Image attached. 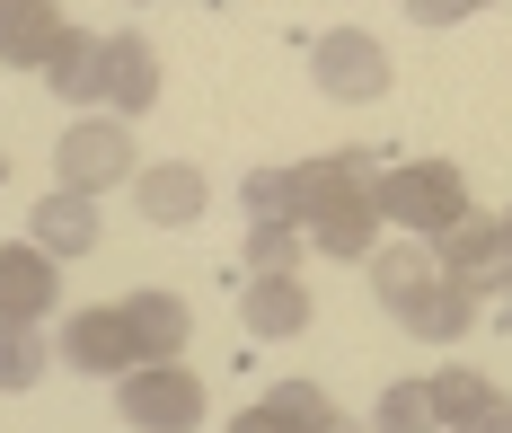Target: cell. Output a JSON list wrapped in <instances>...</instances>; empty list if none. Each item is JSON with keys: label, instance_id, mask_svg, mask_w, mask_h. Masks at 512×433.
<instances>
[{"label": "cell", "instance_id": "6da1fadb", "mask_svg": "<svg viewBox=\"0 0 512 433\" xmlns=\"http://www.w3.org/2000/svg\"><path fill=\"white\" fill-rule=\"evenodd\" d=\"M371 204H380V221H398L407 239H442L468 213V177L451 160H398V168L371 177Z\"/></svg>", "mask_w": 512, "mask_h": 433}, {"label": "cell", "instance_id": "7a4b0ae2", "mask_svg": "<svg viewBox=\"0 0 512 433\" xmlns=\"http://www.w3.org/2000/svg\"><path fill=\"white\" fill-rule=\"evenodd\" d=\"M115 407H124L133 433H186V425H204V380L186 363H133L115 380Z\"/></svg>", "mask_w": 512, "mask_h": 433}, {"label": "cell", "instance_id": "3957f363", "mask_svg": "<svg viewBox=\"0 0 512 433\" xmlns=\"http://www.w3.org/2000/svg\"><path fill=\"white\" fill-rule=\"evenodd\" d=\"M309 80H318L336 107H371V98H389V45H380L371 27H327V36L309 45Z\"/></svg>", "mask_w": 512, "mask_h": 433}, {"label": "cell", "instance_id": "277c9868", "mask_svg": "<svg viewBox=\"0 0 512 433\" xmlns=\"http://www.w3.org/2000/svg\"><path fill=\"white\" fill-rule=\"evenodd\" d=\"M53 168H62V186H80V195L133 177V124H124V115H80V124L53 142Z\"/></svg>", "mask_w": 512, "mask_h": 433}, {"label": "cell", "instance_id": "5b68a950", "mask_svg": "<svg viewBox=\"0 0 512 433\" xmlns=\"http://www.w3.org/2000/svg\"><path fill=\"white\" fill-rule=\"evenodd\" d=\"M53 363H71V372H89V380H124L142 363V345H133L124 310H80V319L53 336Z\"/></svg>", "mask_w": 512, "mask_h": 433}, {"label": "cell", "instance_id": "8992f818", "mask_svg": "<svg viewBox=\"0 0 512 433\" xmlns=\"http://www.w3.org/2000/svg\"><path fill=\"white\" fill-rule=\"evenodd\" d=\"M133 204L151 230H186V221H204L212 204V177L195 160H159V168H133Z\"/></svg>", "mask_w": 512, "mask_h": 433}, {"label": "cell", "instance_id": "52a82bcc", "mask_svg": "<svg viewBox=\"0 0 512 433\" xmlns=\"http://www.w3.org/2000/svg\"><path fill=\"white\" fill-rule=\"evenodd\" d=\"M433 257H442V274H460V283H504L512 274V239H504V221H486V213H460L442 239H433Z\"/></svg>", "mask_w": 512, "mask_h": 433}, {"label": "cell", "instance_id": "ba28073f", "mask_svg": "<svg viewBox=\"0 0 512 433\" xmlns=\"http://www.w3.org/2000/svg\"><path fill=\"white\" fill-rule=\"evenodd\" d=\"M309 310H318V301H309L301 266H292V274H248V292H239V319H248V336H265V345L301 336Z\"/></svg>", "mask_w": 512, "mask_h": 433}, {"label": "cell", "instance_id": "9c48e42d", "mask_svg": "<svg viewBox=\"0 0 512 433\" xmlns=\"http://www.w3.org/2000/svg\"><path fill=\"white\" fill-rule=\"evenodd\" d=\"M398 319H407L415 345H460L468 327H477V283H460V274H433V283L415 292Z\"/></svg>", "mask_w": 512, "mask_h": 433}, {"label": "cell", "instance_id": "30bf717a", "mask_svg": "<svg viewBox=\"0 0 512 433\" xmlns=\"http://www.w3.org/2000/svg\"><path fill=\"white\" fill-rule=\"evenodd\" d=\"M27 239L45 248L53 266H62V257H89V248H98V195H80V186H53L45 204H36V221H27Z\"/></svg>", "mask_w": 512, "mask_h": 433}, {"label": "cell", "instance_id": "8fae6325", "mask_svg": "<svg viewBox=\"0 0 512 433\" xmlns=\"http://www.w3.org/2000/svg\"><path fill=\"white\" fill-rule=\"evenodd\" d=\"M98 98L124 115V124L159 107V54L142 45V36H106V89H98Z\"/></svg>", "mask_w": 512, "mask_h": 433}, {"label": "cell", "instance_id": "7c38bea8", "mask_svg": "<svg viewBox=\"0 0 512 433\" xmlns=\"http://www.w3.org/2000/svg\"><path fill=\"white\" fill-rule=\"evenodd\" d=\"M45 80H53V98L98 107V89H106V36H89V27H62V36H53V54H45Z\"/></svg>", "mask_w": 512, "mask_h": 433}, {"label": "cell", "instance_id": "4fadbf2b", "mask_svg": "<svg viewBox=\"0 0 512 433\" xmlns=\"http://www.w3.org/2000/svg\"><path fill=\"white\" fill-rule=\"evenodd\" d=\"M371 230H380V204H371V186H354V195L309 213V248L318 257H371Z\"/></svg>", "mask_w": 512, "mask_h": 433}, {"label": "cell", "instance_id": "5bb4252c", "mask_svg": "<svg viewBox=\"0 0 512 433\" xmlns=\"http://www.w3.org/2000/svg\"><path fill=\"white\" fill-rule=\"evenodd\" d=\"M53 36H62V9L53 0H0V62L9 71H45Z\"/></svg>", "mask_w": 512, "mask_h": 433}, {"label": "cell", "instance_id": "9a60e30c", "mask_svg": "<svg viewBox=\"0 0 512 433\" xmlns=\"http://www.w3.org/2000/svg\"><path fill=\"white\" fill-rule=\"evenodd\" d=\"M53 257L27 239V248H0V319H45L53 310Z\"/></svg>", "mask_w": 512, "mask_h": 433}, {"label": "cell", "instance_id": "2e32d148", "mask_svg": "<svg viewBox=\"0 0 512 433\" xmlns=\"http://www.w3.org/2000/svg\"><path fill=\"white\" fill-rule=\"evenodd\" d=\"M442 274V257H433V239H398V248H371V301L380 310H407L415 292Z\"/></svg>", "mask_w": 512, "mask_h": 433}, {"label": "cell", "instance_id": "e0dca14e", "mask_svg": "<svg viewBox=\"0 0 512 433\" xmlns=\"http://www.w3.org/2000/svg\"><path fill=\"white\" fill-rule=\"evenodd\" d=\"M124 327H133V345H142V363H168V354H186V301L177 292H133V301H115Z\"/></svg>", "mask_w": 512, "mask_h": 433}, {"label": "cell", "instance_id": "ac0fdd59", "mask_svg": "<svg viewBox=\"0 0 512 433\" xmlns=\"http://www.w3.org/2000/svg\"><path fill=\"white\" fill-rule=\"evenodd\" d=\"M371 177H380L371 151H327V160H301V168H292V204H301V221H309L318 204L354 195V186H371Z\"/></svg>", "mask_w": 512, "mask_h": 433}, {"label": "cell", "instance_id": "d6986e66", "mask_svg": "<svg viewBox=\"0 0 512 433\" xmlns=\"http://www.w3.org/2000/svg\"><path fill=\"white\" fill-rule=\"evenodd\" d=\"M265 416L283 433H354V416L327 398V389H309V380H283V389H265Z\"/></svg>", "mask_w": 512, "mask_h": 433}, {"label": "cell", "instance_id": "ffe728a7", "mask_svg": "<svg viewBox=\"0 0 512 433\" xmlns=\"http://www.w3.org/2000/svg\"><path fill=\"white\" fill-rule=\"evenodd\" d=\"M45 363H53L45 319H0V389H36Z\"/></svg>", "mask_w": 512, "mask_h": 433}, {"label": "cell", "instance_id": "44dd1931", "mask_svg": "<svg viewBox=\"0 0 512 433\" xmlns=\"http://www.w3.org/2000/svg\"><path fill=\"white\" fill-rule=\"evenodd\" d=\"M371 425H380V433H442V416H433V389H424V380H389Z\"/></svg>", "mask_w": 512, "mask_h": 433}, {"label": "cell", "instance_id": "7402d4cb", "mask_svg": "<svg viewBox=\"0 0 512 433\" xmlns=\"http://www.w3.org/2000/svg\"><path fill=\"white\" fill-rule=\"evenodd\" d=\"M301 266V221H256L248 230V274H292Z\"/></svg>", "mask_w": 512, "mask_h": 433}, {"label": "cell", "instance_id": "603a6c76", "mask_svg": "<svg viewBox=\"0 0 512 433\" xmlns=\"http://www.w3.org/2000/svg\"><path fill=\"white\" fill-rule=\"evenodd\" d=\"M239 204H248L256 221H301V204H292V168H248V177H239Z\"/></svg>", "mask_w": 512, "mask_h": 433}, {"label": "cell", "instance_id": "cb8c5ba5", "mask_svg": "<svg viewBox=\"0 0 512 433\" xmlns=\"http://www.w3.org/2000/svg\"><path fill=\"white\" fill-rule=\"evenodd\" d=\"M451 433H512V398L495 389V380H486V389L468 398L460 416H451Z\"/></svg>", "mask_w": 512, "mask_h": 433}, {"label": "cell", "instance_id": "d4e9b609", "mask_svg": "<svg viewBox=\"0 0 512 433\" xmlns=\"http://www.w3.org/2000/svg\"><path fill=\"white\" fill-rule=\"evenodd\" d=\"M424 389H433V416L451 425V416H460V407L477 398V389H486V380H477V372H442V380H424Z\"/></svg>", "mask_w": 512, "mask_h": 433}, {"label": "cell", "instance_id": "484cf974", "mask_svg": "<svg viewBox=\"0 0 512 433\" xmlns=\"http://www.w3.org/2000/svg\"><path fill=\"white\" fill-rule=\"evenodd\" d=\"M486 0H407V18L415 27H460V18H477Z\"/></svg>", "mask_w": 512, "mask_h": 433}, {"label": "cell", "instance_id": "4316f807", "mask_svg": "<svg viewBox=\"0 0 512 433\" xmlns=\"http://www.w3.org/2000/svg\"><path fill=\"white\" fill-rule=\"evenodd\" d=\"M221 433H283V425H274L265 407H248V416H230V425H221Z\"/></svg>", "mask_w": 512, "mask_h": 433}, {"label": "cell", "instance_id": "83f0119b", "mask_svg": "<svg viewBox=\"0 0 512 433\" xmlns=\"http://www.w3.org/2000/svg\"><path fill=\"white\" fill-rule=\"evenodd\" d=\"M504 310H512V274H504Z\"/></svg>", "mask_w": 512, "mask_h": 433}, {"label": "cell", "instance_id": "f1b7e54d", "mask_svg": "<svg viewBox=\"0 0 512 433\" xmlns=\"http://www.w3.org/2000/svg\"><path fill=\"white\" fill-rule=\"evenodd\" d=\"M504 239H512V213H504Z\"/></svg>", "mask_w": 512, "mask_h": 433}, {"label": "cell", "instance_id": "f546056e", "mask_svg": "<svg viewBox=\"0 0 512 433\" xmlns=\"http://www.w3.org/2000/svg\"><path fill=\"white\" fill-rule=\"evenodd\" d=\"M0 177H9V160H0Z\"/></svg>", "mask_w": 512, "mask_h": 433}]
</instances>
